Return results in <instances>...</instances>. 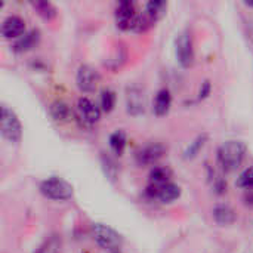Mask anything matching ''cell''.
Here are the masks:
<instances>
[{"label":"cell","mask_w":253,"mask_h":253,"mask_svg":"<svg viewBox=\"0 0 253 253\" xmlns=\"http://www.w3.org/2000/svg\"><path fill=\"white\" fill-rule=\"evenodd\" d=\"M90 234L93 240L107 251H116L122 246V236L111 227L104 224H93L90 228Z\"/></svg>","instance_id":"cell-3"},{"label":"cell","mask_w":253,"mask_h":253,"mask_svg":"<svg viewBox=\"0 0 253 253\" xmlns=\"http://www.w3.org/2000/svg\"><path fill=\"white\" fill-rule=\"evenodd\" d=\"M31 6L37 10V13L44 18V19H53L56 16V7L46 0H37V1H31Z\"/></svg>","instance_id":"cell-20"},{"label":"cell","mask_w":253,"mask_h":253,"mask_svg":"<svg viewBox=\"0 0 253 253\" xmlns=\"http://www.w3.org/2000/svg\"><path fill=\"white\" fill-rule=\"evenodd\" d=\"M172 172L169 168L166 166H154L150 172V181H148V187H147V194L150 197H157L160 188L163 185H166L168 182H170Z\"/></svg>","instance_id":"cell-8"},{"label":"cell","mask_w":253,"mask_h":253,"mask_svg":"<svg viewBox=\"0 0 253 253\" xmlns=\"http://www.w3.org/2000/svg\"><path fill=\"white\" fill-rule=\"evenodd\" d=\"M101 80V76L98 73L96 68H93L92 65L83 64L79 67L77 74H76V82L80 90L83 92H93L98 86Z\"/></svg>","instance_id":"cell-7"},{"label":"cell","mask_w":253,"mask_h":253,"mask_svg":"<svg viewBox=\"0 0 253 253\" xmlns=\"http://www.w3.org/2000/svg\"><path fill=\"white\" fill-rule=\"evenodd\" d=\"M245 4L249 6V7H253V1H245Z\"/></svg>","instance_id":"cell-28"},{"label":"cell","mask_w":253,"mask_h":253,"mask_svg":"<svg viewBox=\"0 0 253 253\" xmlns=\"http://www.w3.org/2000/svg\"><path fill=\"white\" fill-rule=\"evenodd\" d=\"M211 89H212V86H211V82H209V80L203 82V84H202V89H200V98H202V99H203V98H206V96L211 93Z\"/></svg>","instance_id":"cell-27"},{"label":"cell","mask_w":253,"mask_h":253,"mask_svg":"<svg viewBox=\"0 0 253 253\" xmlns=\"http://www.w3.org/2000/svg\"><path fill=\"white\" fill-rule=\"evenodd\" d=\"M102 166H104V170H105V173H107V176L110 178V179H114L116 178V175H117V166H116V163H114V160L111 159V157H102Z\"/></svg>","instance_id":"cell-26"},{"label":"cell","mask_w":253,"mask_h":253,"mask_svg":"<svg viewBox=\"0 0 253 253\" xmlns=\"http://www.w3.org/2000/svg\"><path fill=\"white\" fill-rule=\"evenodd\" d=\"M76 110H77V116H79L80 122H82L83 125H86L87 127L96 125V123L99 122L101 113H102L101 107H98V105H96L90 98H87V96L79 98Z\"/></svg>","instance_id":"cell-6"},{"label":"cell","mask_w":253,"mask_h":253,"mask_svg":"<svg viewBox=\"0 0 253 253\" xmlns=\"http://www.w3.org/2000/svg\"><path fill=\"white\" fill-rule=\"evenodd\" d=\"M61 248H62L61 237L58 234H52L39 246L36 253H61Z\"/></svg>","instance_id":"cell-18"},{"label":"cell","mask_w":253,"mask_h":253,"mask_svg":"<svg viewBox=\"0 0 253 253\" xmlns=\"http://www.w3.org/2000/svg\"><path fill=\"white\" fill-rule=\"evenodd\" d=\"M136 12H135V4L133 1H120L116 7V22L117 27L122 30H132L135 18H136Z\"/></svg>","instance_id":"cell-9"},{"label":"cell","mask_w":253,"mask_h":253,"mask_svg":"<svg viewBox=\"0 0 253 253\" xmlns=\"http://www.w3.org/2000/svg\"><path fill=\"white\" fill-rule=\"evenodd\" d=\"M237 187L240 188H253V168L245 169L237 178Z\"/></svg>","instance_id":"cell-25"},{"label":"cell","mask_w":253,"mask_h":253,"mask_svg":"<svg viewBox=\"0 0 253 253\" xmlns=\"http://www.w3.org/2000/svg\"><path fill=\"white\" fill-rule=\"evenodd\" d=\"M165 153H166V147H165L163 144L154 142V144H150V145L142 147V148L136 153V162H138V165H141V166L154 165V163H157V162L163 157Z\"/></svg>","instance_id":"cell-10"},{"label":"cell","mask_w":253,"mask_h":253,"mask_svg":"<svg viewBox=\"0 0 253 253\" xmlns=\"http://www.w3.org/2000/svg\"><path fill=\"white\" fill-rule=\"evenodd\" d=\"M166 9H168V3L163 0H150L145 4V13L150 15L154 21L160 19L166 13Z\"/></svg>","instance_id":"cell-19"},{"label":"cell","mask_w":253,"mask_h":253,"mask_svg":"<svg viewBox=\"0 0 253 253\" xmlns=\"http://www.w3.org/2000/svg\"><path fill=\"white\" fill-rule=\"evenodd\" d=\"M170 105H172V95H170V90L163 87L157 92L156 95V99H154V113L157 116H166L170 110Z\"/></svg>","instance_id":"cell-15"},{"label":"cell","mask_w":253,"mask_h":253,"mask_svg":"<svg viewBox=\"0 0 253 253\" xmlns=\"http://www.w3.org/2000/svg\"><path fill=\"white\" fill-rule=\"evenodd\" d=\"M25 33V21L21 16L10 15L1 22V36L6 39H19Z\"/></svg>","instance_id":"cell-12"},{"label":"cell","mask_w":253,"mask_h":253,"mask_svg":"<svg viewBox=\"0 0 253 253\" xmlns=\"http://www.w3.org/2000/svg\"><path fill=\"white\" fill-rule=\"evenodd\" d=\"M39 40H40V31L33 28V30L27 31L25 34H22L19 39H16L12 49L15 52H25V50H30L31 47H34L39 43Z\"/></svg>","instance_id":"cell-14"},{"label":"cell","mask_w":253,"mask_h":253,"mask_svg":"<svg viewBox=\"0 0 253 253\" xmlns=\"http://www.w3.org/2000/svg\"><path fill=\"white\" fill-rule=\"evenodd\" d=\"M206 142H208V135H206V133H202V135L196 136L194 141L190 142V145L185 148L184 157H185V159H193V157H196V156L199 154V151L205 147Z\"/></svg>","instance_id":"cell-22"},{"label":"cell","mask_w":253,"mask_h":253,"mask_svg":"<svg viewBox=\"0 0 253 253\" xmlns=\"http://www.w3.org/2000/svg\"><path fill=\"white\" fill-rule=\"evenodd\" d=\"M40 193L50 200L64 202L73 197V187L65 179L52 176L40 184Z\"/></svg>","instance_id":"cell-2"},{"label":"cell","mask_w":253,"mask_h":253,"mask_svg":"<svg viewBox=\"0 0 253 253\" xmlns=\"http://www.w3.org/2000/svg\"><path fill=\"white\" fill-rule=\"evenodd\" d=\"M175 52L178 62L182 67H190L194 61V47H193V37L188 30L179 33L175 40Z\"/></svg>","instance_id":"cell-5"},{"label":"cell","mask_w":253,"mask_h":253,"mask_svg":"<svg viewBox=\"0 0 253 253\" xmlns=\"http://www.w3.org/2000/svg\"><path fill=\"white\" fill-rule=\"evenodd\" d=\"M126 107L127 113L132 116H139L145 110V95L138 86H132L126 92Z\"/></svg>","instance_id":"cell-11"},{"label":"cell","mask_w":253,"mask_h":253,"mask_svg":"<svg viewBox=\"0 0 253 253\" xmlns=\"http://www.w3.org/2000/svg\"><path fill=\"white\" fill-rule=\"evenodd\" d=\"M246 144L242 141H227L218 148V163L225 172L237 170L246 157Z\"/></svg>","instance_id":"cell-1"},{"label":"cell","mask_w":253,"mask_h":253,"mask_svg":"<svg viewBox=\"0 0 253 253\" xmlns=\"http://www.w3.org/2000/svg\"><path fill=\"white\" fill-rule=\"evenodd\" d=\"M116 92L111 89H104L101 93V110L105 113H110L116 107Z\"/></svg>","instance_id":"cell-23"},{"label":"cell","mask_w":253,"mask_h":253,"mask_svg":"<svg viewBox=\"0 0 253 253\" xmlns=\"http://www.w3.org/2000/svg\"><path fill=\"white\" fill-rule=\"evenodd\" d=\"M49 111H50V116L56 120V122H68L71 119V108L67 102L64 101H55L50 104L49 107Z\"/></svg>","instance_id":"cell-16"},{"label":"cell","mask_w":253,"mask_h":253,"mask_svg":"<svg viewBox=\"0 0 253 253\" xmlns=\"http://www.w3.org/2000/svg\"><path fill=\"white\" fill-rule=\"evenodd\" d=\"M110 147L111 150L117 154V156H122L125 148H126V142H127V138H126V133L123 130H116L110 135Z\"/></svg>","instance_id":"cell-21"},{"label":"cell","mask_w":253,"mask_h":253,"mask_svg":"<svg viewBox=\"0 0 253 253\" xmlns=\"http://www.w3.org/2000/svg\"><path fill=\"white\" fill-rule=\"evenodd\" d=\"M181 196V188L179 185L173 184V182H168L166 185H163L157 194V199L162 202V203H172L175 202L178 197Z\"/></svg>","instance_id":"cell-17"},{"label":"cell","mask_w":253,"mask_h":253,"mask_svg":"<svg viewBox=\"0 0 253 253\" xmlns=\"http://www.w3.org/2000/svg\"><path fill=\"white\" fill-rule=\"evenodd\" d=\"M154 22H156V21H154L150 15L141 13V15H136L132 30H133V31H139V33H141V31H147L150 27H153Z\"/></svg>","instance_id":"cell-24"},{"label":"cell","mask_w":253,"mask_h":253,"mask_svg":"<svg viewBox=\"0 0 253 253\" xmlns=\"http://www.w3.org/2000/svg\"><path fill=\"white\" fill-rule=\"evenodd\" d=\"M0 130L3 138H6L10 142H18L22 136V126L15 114L13 110L3 105L1 107V119H0Z\"/></svg>","instance_id":"cell-4"},{"label":"cell","mask_w":253,"mask_h":253,"mask_svg":"<svg viewBox=\"0 0 253 253\" xmlns=\"http://www.w3.org/2000/svg\"><path fill=\"white\" fill-rule=\"evenodd\" d=\"M213 219L218 225L227 227L233 225L237 221V213L230 205H216L213 209Z\"/></svg>","instance_id":"cell-13"}]
</instances>
